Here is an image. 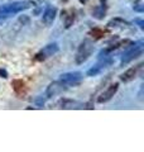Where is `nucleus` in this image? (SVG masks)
Masks as SVG:
<instances>
[{
  "instance_id": "obj_1",
  "label": "nucleus",
  "mask_w": 144,
  "mask_h": 152,
  "mask_svg": "<svg viewBox=\"0 0 144 152\" xmlns=\"http://www.w3.org/2000/svg\"><path fill=\"white\" fill-rule=\"evenodd\" d=\"M36 3L27 0V1H14L9 3V4H4L0 5V20H5L10 17L15 15V14L20 13V11H24L29 9V8L34 7Z\"/></svg>"
},
{
  "instance_id": "obj_2",
  "label": "nucleus",
  "mask_w": 144,
  "mask_h": 152,
  "mask_svg": "<svg viewBox=\"0 0 144 152\" xmlns=\"http://www.w3.org/2000/svg\"><path fill=\"white\" fill-rule=\"evenodd\" d=\"M143 45L144 43L140 41V42H131L129 46L125 47V52L121 56V61H120V65L124 66L126 63L131 62L133 60L138 58L140 55L143 53Z\"/></svg>"
},
{
  "instance_id": "obj_3",
  "label": "nucleus",
  "mask_w": 144,
  "mask_h": 152,
  "mask_svg": "<svg viewBox=\"0 0 144 152\" xmlns=\"http://www.w3.org/2000/svg\"><path fill=\"white\" fill-rule=\"evenodd\" d=\"M94 52V43L91 42L90 39H85L84 42L78 46L77 52H76V56H75V61L77 65H81L84 63L85 61L89 60V57L92 55Z\"/></svg>"
},
{
  "instance_id": "obj_4",
  "label": "nucleus",
  "mask_w": 144,
  "mask_h": 152,
  "mask_svg": "<svg viewBox=\"0 0 144 152\" xmlns=\"http://www.w3.org/2000/svg\"><path fill=\"white\" fill-rule=\"evenodd\" d=\"M84 75L80 71H73V72H66L60 76V81H62L63 84H66L67 86H76L80 85Z\"/></svg>"
},
{
  "instance_id": "obj_5",
  "label": "nucleus",
  "mask_w": 144,
  "mask_h": 152,
  "mask_svg": "<svg viewBox=\"0 0 144 152\" xmlns=\"http://www.w3.org/2000/svg\"><path fill=\"white\" fill-rule=\"evenodd\" d=\"M68 89V86L66 85V84H63L62 81H53V83H51L48 85V87H47L46 90V96L48 99L53 98V96H57L60 94H62V93L64 91V90Z\"/></svg>"
},
{
  "instance_id": "obj_6",
  "label": "nucleus",
  "mask_w": 144,
  "mask_h": 152,
  "mask_svg": "<svg viewBox=\"0 0 144 152\" xmlns=\"http://www.w3.org/2000/svg\"><path fill=\"white\" fill-rule=\"evenodd\" d=\"M60 47H58L57 43H49V45H47L46 47H43L40 49L39 52L36 55V57H34V60L36 61H44L46 58L53 56L54 53H57Z\"/></svg>"
},
{
  "instance_id": "obj_7",
  "label": "nucleus",
  "mask_w": 144,
  "mask_h": 152,
  "mask_svg": "<svg viewBox=\"0 0 144 152\" xmlns=\"http://www.w3.org/2000/svg\"><path fill=\"white\" fill-rule=\"evenodd\" d=\"M117 89H119V84H117V83H114V84H111L110 86H108L106 90H104V91L101 93V95L98 98V103L102 104V103H106V101H109L114 95L116 94Z\"/></svg>"
},
{
  "instance_id": "obj_8",
  "label": "nucleus",
  "mask_w": 144,
  "mask_h": 152,
  "mask_svg": "<svg viewBox=\"0 0 144 152\" xmlns=\"http://www.w3.org/2000/svg\"><path fill=\"white\" fill-rule=\"evenodd\" d=\"M56 15H57V8L53 7V5H48L42 15V22L46 25H51L54 22Z\"/></svg>"
},
{
  "instance_id": "obj_9",
  "label": "nucleus",
  "mask_w": 144,
  "mask_h": 152,
  "mask_svg": "<svg viewBox=\"0 0 144 152\" xmlns=\"http://www.w3.org/2000/svg\"><path fill=\"white\" fill-rule=\"evenodd\" d=\"M138 69H139V66H135V67H131V69L126 70L124 74L120 75V80H121L123 83H130V81H133L138 76Z\"/></svg>"
},
{
  "instance_id": "obj_10",
  "label": "nucleus",
  "mask_w": 144,
  "mask_h": 152,
  "mask_svg": "<svg viewBox=\"0 0 144 152\" xmlns=\"http://www.w3.org/2000/svg\"><path fill=\"white\" fill-rule=\"evenodd\" d=\"M108 27L109 28H126V27H130V23L121 18H114L108 23Z\"/></svg>"
},
{
  "instance_id": "obj_11",
  "label": "nucleus",
  "mask_w": 144,
  "mask_h": 152,
  "mask_svg": "<svg viewBox=\"0 0 144 152\" xmlns=\"http://www.w3.org/2000/svg\"><path fill=\"white\" fill-rule=\"evenodd\" d=\"M105 14H106V7H105V5H98V7H95L92 10V17L98 20L104 19Z\"/></svg>"
},
{
  "instance_id": "obj_12",
  "label": "nucleus",
  "mask_w": 144,
  "mask_h": 152,
  "mask_svg": "<svg viewBox=\"0 0 144 152\" xmlns=\"http://www.w3.org/2000/svg\"><path fill=\"white\" fill-rule=\"evenodd\" d=\"M11 86H13L14 91H15L17 94H20V93L25 89V83L23 80H20V79H15V80L11 81Z\"/></svg>"
},
{
  "instance_id": "obj_13",
  "label": "nucleus",
  "mask_w": 144,
  "mask_h": 152,
  "mask_svg": "<svg viewBox=\"0 0 144 152\" xmlns=\"http://www.w3.org/2000/svg\"><path fill=\"white\" fill-rule=\"evenodd\" d=\"M64 14H66V11H64ZM75 18H76V15H75L73 11L67 13L66 17H64V28H66V29L71 28V25L73 24V22H75Z\"/></svg>"
},
{
  "instance_id": "obj_14",
  "label": "nucleus",
  "mask_w": 144,
  "mask_h": 152,
  "mask_svg": "<svg viewBox=\"0 0 144 152\" xmlns=\"http://www.w3.org/2000/svg\"><path fill=\"white\" fill-rule=\"evenodd\" d=\"M75 104V101L70 100V99H61L60 103H58V107L62 108V109H68V108H73Z\"/></svg>"
},
{
  "instance_id": "obj_15",
  "label": "nucleus",
  "mask_w": 144,
  "mask_h": 152,
  "mask_svg": "<svg viewBox=\"0 0 144 152\" xmlns=\"http://www.w3.org/2000/svg\"><path fill=\"white\" fill-rule=\"evenodd\" d=\"M90 34L95 38V39H100V38H102L105 36V32L101 31V29H99V28H95V29H92V31L90 32Z\"/></svg>"
},
{
  "instance_id": "obj_16",
  "label": "nucleus",
  "mask_w": 144,
  "mask_h": 152,
  "mask_svg": "<svg viewBox=\"0 0 144 152\" xmlns=\"http://www.w3.org/2000/svg\"><path fill=\"white\" fill-rule=\"evenodd\" d=\"M133 9H134V11H138V13H143L144 11V4H142V3H137V4L133 5Z\"/></svg>"
},
{
  "instance_id": "obj_17",
  "label": "nucleus",
  "mask_w": 144,
  "mask_h": 152,
  "mask_svg": "<svg viewBox=\"0 0 144 152\" xmlns=\"http://www.w3.org/2000/svg\"><path fill=\"white\" fill-rule=\"evenodd\" d=\"M134 22L138 24V27H139L142 31H144V20L143 19H140V18H135L134 19Z\"/></svg>"
},
{
  "instance_id": "obj_18",
  "label": "nucleus",
  "mask_w": 144,
  "mask_h": 152,
  "mask_svg": "<svg viewBox=\"0 0 144 152\" xmlns=\"http://www.w3.org/2000/svg\"><path fill=\"white\" fill-rule=\"evenodd\" d=\"M0 77H4V79H7V77H8V72H7V70L0 69Z\"/></svg>"
},
{
  "instance_id": "obj_19",
  "label": "nucleus",
  "mask_w": 144,
  "mask_h": 152,
  "mask_svg": "<svg viewBox=\"0 0 144 152\" xmlns=\"http://www.w3.org/2000/svg\"><path fill=\"white\" fill-rule=\"evenodd\" d=\"M80 1H81V3H86V0H80Z\"/></svg>"
}]
</instances>
